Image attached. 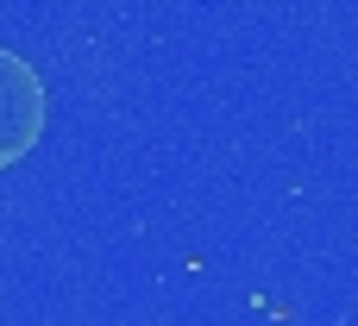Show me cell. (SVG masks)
Instances as JSON below:
<instances>
[{
    "instance_id": "obj_1",
    "label": "cell",
    "mask_w": 358,
    "mask_h": 326,
    "mask_svg": "<svg viewBox=\"0 0 358 326\" xmlns=\"http://www.w3.org/2000/svg\"><path fill=\"white\" fill-rule=\"evenodd\" d=\"M44 119H50L44 75H38L19 50H0V170L25 163V157L38 151Z\"/></svg>"
}]
</instances>
